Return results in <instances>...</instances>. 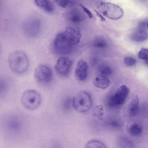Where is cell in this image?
I'll use <instances>...</instances> for the list:
<instances>
[{
  "mask_svg": "<svg viewBox=\"0 0 148 148\" xmlns=\"http://www.w3.org/2000/svg\"><path fill=\"white\" fill-rule=\"evenodd\" d=\"M139 98L137 96L133 98L130 103L129 112L131 116H134L136 114L138 108Z\"/></svg>",
  "mask_w": 148,
  "mask_h": 148,
  "instance_id": "17",
  "label": "cell"
},
{
  "mask_svg": "<svg viewBox=\"0 0 148 148\" xmlns=\"http://www.w3.org/2000/svg\"><path fill=\"white\" fill-rule=\"evenodd\" d=\"M6 126L10 132L13 133H17L21 131L22 124L21 121L18 118L13 116L7 120Z\"/></svg>",
  "mask_w": 148,
  "mask_h": 148,
  "instance_id": "12",
  "label": "cell"
},
{
  "mask_svg": "<svg viewBox=\"0 0 148 148\" xmlns=\"http://www.w3.org/2000/svg\"><path fill=\"white\" fill-rule=\"evenodd\" d=\"M64 32L67 39L72 45H75L80 42L82 34L79 28L68 27Z\"/></svg>",
  "mask_w": 148,
  "mask_h": 148,
  "instance_id": "9",
  "label": "cell"
},
{
  "mask_svg": "<svg viewBox=\"0 0 148 148\" xmlns=\"http://www.w3.org/2000/svg\"><path fill=\"white\" fill-rule=\"evenodd\" d=\"M86 148H106V145L101 142L97 140H92L87 142Z\"/></svg>",
  "mask_w": 148,
  "mask_h": 148,
  "instance_id": "21",
  "label": "cell"
},
{
  "mask_svg": "<svg viewBox=\"0 0 148 148\" xmlns=\"http://www.w3.org/2000/svg\"><path fill=\"white\" fill-rule=\"evenodd\" d=\"M110 81L107 76L100 75L94 79L93 84L95 86L101 88H107L109 85Z\"/></svg>",
  "mask_w": 148,
  "mask_h": 148,
  "instance_id": "14",
  "label": "cell"
},
{
  "mask_svg": "<svg viewBox=\"0 0 148 148\" xmlns=\"http://www.w3.org/2000/svg\"><path fill=\"white\" fill-rule=\"evenodd\" d=\"M124 61L126 65L128 66H133L136 62L135 59L130 57H125L124 59Z\"/></svg>",
  "mask_w": 148,
  "mask_h": 148,
  "instance_id": "24",
  "label": "cell"
},
{
  "mask_svg": "<svg viewBox=\"0 0 148 148\" xmlns=\"http://www.w3.org/2000/svg\"><path fill=\"white\" fill-rule=\"evenodd\" d=\"M92 98L88 93L82 91L73 98V106L77 111L84 112L89 110L92 106Z\"/></svg>",
  "mask_w": 148,
  "mask_h": 148,
  "instance_id": "5",
  "label": "cell"
},
{
  "mask_svg": "<svg viewBox=\"0 0 148 148\" xmlns=\"http://www.w3.org/2000/svg\"><path fill=\"white\" fill-rule=\"evenodd\" d=\"M147 27L148 28V24H147Z\"/></svg>",
  "mask_w": 148,
  "mask_h": 148,
  "instance_id": "30",
  "label": "cell"
},
{
  "mask_svg": "<svg viewBox=\"0 0 148 148\" xmlns=\"http://www.w3.org/2000/svg\"><path fill=\"white\" fill-rule=\"evenodd\" d=\"M148 37L147 33L143 30H139L134 32L132 36V39L135 42H141L145 41Z\"/></svg>",
  "mask_w": 148,
  "mask_h": 148,
  "instance_id": "16",
  "label": "cell"
},
{
  "mask_svg": "<svg viewBox=\"0 0 148 148\" xmlns=\"http://www.w3.org/2000/svg\"><path fill=\"white\" fill-rule=\"evenodd\" d=\"M98 70L100 75L108 76L110 75L112 73V70L108 66L101 64L99 66Z\"/></svg>",
  "mask_w": 148,
  "mask_h": 148,
  "instance_id": "20",
  "label": "cell"
},
{
  "mask_svg": "<svg viewBox=\"0 0 148 148\" xmlns=\"http://www.w3.org/2000/svg\"><path fill=\"white\" fill-rule=\"evenodd\" d=\"M129 132L134 136L138 135L141 133L142 130L140 127L136 124L132 125L129 128Z\"/></svg>",
  "mask_w": 148,
  "mask_h": 148,
  "instance_id": "22",
  "label": "cell"
},
{
  "mask_svg": "<svg viewBox=\"0 0 148 148\" xmlns=\"http://www.w3.org/2000/svg\"><path fill=\"white\" fill-rule=\"evenodd\" d=\"M88 65L84 60H81L77 63L75 71V75L78 80L82 81L87 78L88 74Z\"/></svg>",
  "mask_w": 148,
  "mask_h": 148,
  "instance_id": "10",
  "label": "cell"
},
{
  "mask_svg": "<svg viewBox=\"0 0 148 148\" xmlns=\"http://www.w3.org/2000/svg\"><path fill=\"white\" fill-rule=\"evenodd\" d=\"M8 63L11 70L14 72L21 74L27 69L29 62L26 54L23 51L17 50L12 52L8 58Z\"/></svg>",
  "mask_w": 148,
  "mask_h": 148,
  "instance_id": "1",
  "label": "cell"
},
{
  "mask_svg": "<svg viewBox=\"0 0 148 148\" xmlns=\"http://www.w3.org/2000/svg\"><path fill=\"white\" fill-rule=\"evenodd\" d=\"M71 101L69 98L66 99L63 102L62 104L63 108L67 110L69 108L71 104Z\"/></svg>",
  "mask_w": 148,
  "mask_h": 148,
  "instance_id": "27",
  "label": "cell"
},
{
  "mask_svg": "<svg viewBox=\"0 0 148 148\" xmlns=\"http://www.w3.org/2000/svg\"><path fill=\"white\" fill-rule=\"evenodd\" d=\"M94 47L98 48H104L107 46L108 44L105 39L99 37L95 38L93 42Z\"/></svg>",
  "mask_w": 148,
  "mask_h": 148,
  "instance_id": "19",
  "label": "cell"
},
{
  "mask_svg": "<svg viewBox=\"0 0 148 148\" xmlns=\"http://www.w3.org/2000/svg\"><path fill=\"white\" fill-rule=\"evenodd\" d=\"M129 92L127 87L124 85L121 86L109 97L108 101V106L112 108H117L121 106L127 99Z\"/></svg>",
  "mask_w": 148,
  "mask_h": 148,
  "instance_id": "6",
  "label": "cell"
},
{
  "mask_svg": "<svg viewBox=\"0 0 148 148\" xmlns=\"http://www.w3.org/2000/svg\"><path fill=\"white\" fill-rule=\"evenodd\" d=\"M138 56L140 58L144 60L145 62L148 64V49L142 48L138 53Z\"/></svg>",
  "mask_w": 148,
  "mask_h": 148,
  "instance_id": "23",
  "label": "cell"
},
{
  "mask_svg": "<svg viewBox=\"0 0 148 148\" xmlns=\"http://www.w3.org/2000/svg\"><path fill=\"white\" fill-rule=\"evenodd\" d=\"M96 6L98 11L103 16L110 19H119L123 14V11L121 8L110 2L99 1L96 3Z\"/></svg>",
  "mask_w": 148,
  "mask_h": 148,
  "instance_id": "2",
  "label": "cell"
},
{
  "mask_svg": "<svg viewBox=\"0 0 148 148\" xmlns=\"http://www.w3.org/2000/svg\"><path fill=\"white\" fill-rule=\"evenodd\" d=\"M34 75L37 82L42 84L49 83L52 78V72L51 69L48 66L43 64H40L36 67Z\"/></svg>",
  "mask_w": 148,
  "mask_h": 148,
  "instance_id": "7",
  "label": "cell"
},
{
  "mask_svg": "<svg viewBox=\"0 0 148 148\" xmlns=\"http://www.w3.org/2000/svg\"><path fill=\"white\" fill-rule=\"evenodd\" d=\"M95 11L97 15L101 21H106L105 18L100 12L96 10H95Z\"/></svg>",
  "mask_w": 148,
  "mask_h": 148,
  "instance_id": "29",
  "label": "cell"
},
{
  "mask_svg": "<svg viewBox=\"0 0 148 148\" xmlns=\"http://www.w3.org/2000/svg\"><path fill=\"white\" fill-rule=\"evenodd\" d=\"M93 115L99 120H101L104 115L103 107L101 105H97L94 106L92 110Z\"/></svg>",
  "mask_w": 148,
  "mask_h": 148,
  "instance_id": "18",
  "label": "cell"
},
{
  "mask_svg": "<svg viewBox=\"0 0 148 148\" xmlns=\"http://www.w3.org/2000/svg\"><path fill=\"white\" fill-rule=\"evenodd\" d=\"M21 103L26 109L32 110L38 108L42 101L40 93L33 89H28L24 91L21 97Z\"/></svg>",
  "mask_w": 148,
  "mask_h": 148,
  "instance_id": "3",
  "label": "cell"
},
{
  "mask_svg": "<svg viewBox=\"0 0 148 148\" xmlns=\"http://www.w3.org/2000/svg\"><path fill=\"white\" fill-rule=\"evenodd\" d=\"M80 5L83 11L87 14L89 17L90 18H92L93 17V15L91 11L82 4H80Z\"/></svg>",
  "mask_w": 148,
  "mask_h": 148,
  "instance_id": "28",
  "label": "cell"
},
{
  "mask_svg": "<svg viewBox=\"0 0 148 148\" xmlns=\"http://www.w3.org/2000/svg\"><path fill=\"white\" fill-rule=\"evenodd\" d=\"M69 19L71 21L76 23L80 22L84 19V16L79 10L75 9L69 13Z\"/></svg>",
  "mask_w": 148,
  "mask_h": 148,
  "instance_id": "15",
  "label": "cell"
},
{
  "mask_svg": "<svg viewBox=\"0 0 148 148\" xmlns=\"http://www.w3.org/2000/svg\"><path fill=\"white\" fill-rule=\"evenodd\" d=\"M35 4L40 8L48 13L53 12L54 5L50 0H34Z\"/></svg>",
  "mask_w": 148,
  "mask_h": 148,
  "instance_id": "13",
  "label": "cell"
},
{
  "mask_svg": "<svg viewBox=\"0 0 148 148\" xmlns=\"http://www.w3.org/2000/svg\"><path fill=\"white\" fill-rule=\"evenodd\" d=\"M72 64V62L68 58L62 56L58 59L54 68L58 74L65 76L69 73Z\"/></svg>",
  "mask_w": 148,
  "mask_h": 148,
  "instance_id": "8",
  "label": "cell"
},
{
  "mask_svg": "<svg viewBox=\"0 0 148 148\" xmlns=\"http://www.w3.org/2000/svg\"><path fill=\"white\" fill-rule=\"evenodd\" d=\"M60 7L65 8L69 3V0H53Z\"/></svg>",
  "mask_w": 148,
  "mask_h": 148,
  "instance_id": "25",
  "label": "cell"
},
{
  "mask_svg": "<svg viewBox=\"0 0 148 148\" xmlns=\"http://www.w3.org/2000/svg\"><path fill=\"white\" fill-rule=\"evenodd\" d=\"M110 125L114 128L119 129L121 126V124L116 120H112L110 122Z\"/></svg>",
  "mask_w": 148,
  "mask_h": 148,
  "instance_id": "26",
  "label": "cell"
},
{
  "mask_svg": "<svg viewBox=\"0 0 148 148\" xmlns=\"http://www.w3.org/2000/svg\"><path fill=\"white\" fill-rule=\"evenodd\" d=\"M73 46L67 39L64 32H62L56 36L53 42V47L56 54L67 55L72 52Z\"/></svg>",
  "mask_w": 148,
  "mask_h": 148,
  "instance_id": "4",
  "label": "cell"
},
{
  "mask_svg": "<svg viewBox=\"0 0 148 148\" xmlns=\"http://www.w3.org/2000/svg\"><path fill=\"white\" fill-rule=\"evenodd\" d=\"M40 26V23L39 21L37 20L32 21L24 25V32L28 36L34 37L38 34Z\"/></svg>",
  "mask_w": 148,
  "mask_h": 148,
  "instance_id": "11",
  "label": "cell"
}]
</instances>
